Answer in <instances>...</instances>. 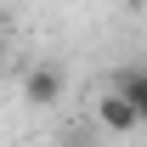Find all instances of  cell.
I'll return each instance as SVG.
<instances>
[{"label":"cell","mask_w":147,"mask_h":147,"mask_svg":"<svg viewBox=\"0 0 147 147\" xmlns=\"http://www.w3.org/2000/svg\"><path fill=\"white\" fill-rule=\"evenodd\" d=\"M102 125H108L113 136H130V130H142L147 119H142L136 108H130V102H125L119 91H108V96H102Z\"/></svg>","instance_id":"cell-2"},{"label":"cell","mask_w":147,"mask_h":147,"mask_svg":"<svg viewBox=\"0 0 147 147\" xmlns=\"http://www.w3.org/2000/svg\"><path fill=\"white\" fill-rule=\"evenodd\" d=\"M62 91H68V79H62L57 62H40V68L23 79V102H28V108H51V102H62Z\"/></svg>","instance_id":"cell-1"},{"label":"cell","mask_w":147,"mask_h":147,"mask_svg":"<svg viewBox=\"0 0 147 147\" xmlns=\"http://www.w3.org/2000/svg\"><path fill=\"white\" fill-rule=\"evenodd\" d=\"M113 91L147 119V68H119V74H113Z\"/></svg>","instance_id":"cell-3"}]
</instances>
